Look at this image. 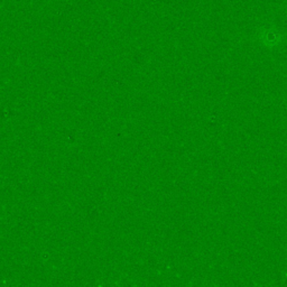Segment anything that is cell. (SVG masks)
<instances>
[{"label":"cell","instance_id":"6da1fadb","mask_svg":"<svg viewBox=\"0 0 287 287\" xmlns=\"http://www.w3.org/2000/svg\"><path fill=\"white\" fill-rule=\"evenodd\" d=\"M264 42L268 46H272L273 44H277L279 42V36H277L276 34H273V33H266V35L262 37Z\"/></svg>","mask_w":287,"mask_h":287}]
</instances>
